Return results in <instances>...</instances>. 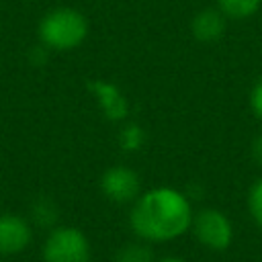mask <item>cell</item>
Here are the masks:
<instances>
[{
    "label": "cell",
    "instance_id": "277c9868",
    "mask_svg": "<svg viewBox=\"0 0 262 262\" xmlns=\"http://www.w3.org/2000/svg\"><path fill=\"white\" fill-rule=\"evenodd\" d=\"M190 229L201 246L215 252L227 250L233 242V225L229 217L217 209H201L194 213Z\"/></svg>",
    "mask_w": 262,
    "mask_h": 262
},
{
    "label": "cell",
    "instance_id": "7c38bea8",
    "mask_svg": "<svg viewBox=\"0 0 262 262\" xmlns=\"http://www.w3.org/2000/svg\"><path fill=\"white\" fill-rule=\"evenodd\" d=\"M250 154H252V160L262 168V133H258L252 141V147H250Z\"/></svg>",
    "mask_w": 262,
    "mask_h": 262
},
{
    "label": "cell",
    "instance_id": "3957f363",
    "mask_svg": "<svg viewBox=\"0 0 262 262\" xmlns=\"http://www.w3.org/2000/svg\"><path fill=\"white\" fill-rule=\"evenodd\" d=\"M43 262H90V244L78 227H55L43 242Z\"/></svg>",
    "mask_w": 262,
    "mask_h": 262
},
{
    "label": "cell",
    "instance_id": "9c48e42d",
    "mask_svg": "<svg viewBox=\"0 0 262 262\" xmlns=\"http://www.w3.org/2000/svg\"><path fill=\"white\" fill-rule=\"evenodd\" d=\"M115 262H154V252L147 246V242H133L125 244L117 254Z\"/></svg>",
    "mask_w": 262,
    "mask_h": 262
},
{
    "label": "cell",
    "instance_id": "ba28073f",
    "mask_svg": "<svg viewBox=\"0 0 262 262\" xmlns=\"http://www.w3.org/2000/svg\"><path fill=\"white\" fill-rule=\"evenodd\" d=\"M262 0H217V8L227 18H248L258 12Z\"/></svg>",
    "mask_w": 262,
    "mask_h": 262
},
{
    "label": "cell",
    "instance_id": "6da1fadb",
    "mask_svg": "<svg viewBox=\"0 0 262 262\" xmlns=\"http://www.w3.org/2000/svg\"><path fill=\"white\" fill-rule=\"evenodd\" d=\"M192 215L184 192L172 186H156L133 201L129 225L143 242H172L190 229Z\"/></svg>",
    "mask_w": 262,
    "mask_h": 262
},
{
    "label": "cell",
    "instance_id": "4fadbf2b",
    "mask_svg": "<svg viewBox=\"0 0 262 262\" xmlns=\"http://www.w3.org/2000/svg\"><path fill=\"white\" fill-rule=\"evenodd\" d=\"M158 262H186V260L176 258V256H166V258H162V260H158Z\"/></svg>",
    "mask_w": 262,
    "mask_h": 262
},
{
    "label": "cell",
    "instance_id": "8fae6325",
    "mask_svg": "<svg viewBox=\"0 0 262 262\" xmlns=\"http://www.w3.org/2000/svg\"><path fill=\"white\" fill-rule=\"evenodd\" d=\"M250 108L258 121H262V78L250 90Z\"/></svg>",
    "mask_w": 262,
    "mask_h": 262
},
{
    "label": "cell",
    "instance_id": "30bf717a",
    "mask_svg": "<svg viewBox=\"0 0 262 262\" xmlns=\"http://www.w3.org/2000/svg\"><path fill=\"white\" fill-rule=\"evenodd\" d=\"M246 203H248V213H250L252 221H254L258 227H262V178H258V180L250 186Z\"/></svg>",
    "mask_w": 262,
    "mask_h": 262
},
{
    "label": "cell",
    "instance_id": "52a82bcc",
    "mask_svg": "<svg viewBox=\"0 0 262 262\" xmlns=\"http://www.w3.org/2000/svg\"><path fill=\"white\" fill-rule=\"evenodd\" d=\"M225 14L219 8H203L190 20V33L201 43H215L225 35Z\"/></svg>",
    "mask_w": 262,
    "mask_h": 262
},
{
    "label": "cell",
    "instance_id": "8992f818",
    "mask_svg": "<svg viewBox=\"0 0 262 262\" xmlns=\"http://www.w3.org/2000/svg\"><path fill=\"white\" fill-rule=\"evenodd\" d=\"M33 237L31 223L14 213H0V256L20 254Z\"/></svg>",
    "mask_w": 262,
    "mask_h": 262
},
{
    "label": "cell",
    "instance_id": "7a4b0ae2",
    "mask_svg": "<svg viewBox=\"0 0 262 262\" xmlns=\"http://www.w3.org/2000/svg\"><path fill=\"white\" fill-rule=\"evenodd\" d=\"M88 35L86 16L70 6L49 10L39 23V39L45 47L55 51H70L84 43Z\"/></svg>",
    "mask_w": 262,
    "mask_h": 262
},
{
    "label": "cell",
    "instance_id": "5b68a950",
    "mask_svg": "<svg viewBox=\"0 0 262 262\" xmlns=\"http://www.w3.org/2000/svg\"><path fill=\"white\" fill-rule=\"evenodd\" d=\"M100 188L113 203H131L139 196V176L129 166H113L102 174Z\"/></svg>",
    "mask_w": 262,
    "mask_h": 262
},
{
    "label": "cell",
    "instance_id": "5bb4252c",
    "mask_svg": "<svg viewBox=\"0 0 262 262\" xmlns=\"http://www.w3.org/2000/svg\"><path fill=\"white\" fill-rule=\"evenodd\" d=\"M0 262H2V260H0Z\"/></svg>",
    "mask_w": 262,
    "mask_h": 262
}]
</instances>
